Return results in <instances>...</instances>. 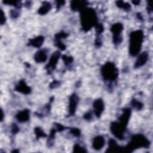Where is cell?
Returning <instances> with one entry per match:
<instances>
[{"label":"cell","mask_w":153,"mask_h":153,"mask_svg":"<svg viewBox=\"0 0 153 153\" xmlns=\"http://www.w3.org/2000/svg\"><path fill=\"white\" fill-rule=\"evenodd\" d=\"M78 97L76 94H72L69 98V114L70 115H73L76 111L77 105L78 103Z\"/></svg>","instance_id":"cell-8"},{"label":"cell","mask_w":153,"mask_h":153,"mask_svg":"<svg viewBox=\"0 0 153 153\" xmlns=\"http://www.w3.org/2000/svg\"><path fill=\"white\" fill-rule=\"evenodd\" d=\"M10 15L12 18H16L19 16V13H18V11L13 10L10 11Z\"/></svg>","instance_id":"cell-30"},{"label":"cell","mask_w":153,"mask_h":153,"mask_svg":"<svg viewBox=\"0 0 153 153\" xmlns=\"http://www.w3.org/2000/svg\"><path fill=\"white\" fill-rule=\"evenodd\" d=\"M3 116H4L3 111H2V110H1V121L3 120Z\"/></svg>","instance_id":"cell-34"},{"label":"cell","mask_w":153,"mask_h":153,"mask_svg":"<svg viewBox=\"0 0 153 153\" xmlns=\"http://www.w3.org/2000/svg\"><path fill=\"white\" fill-rule=\"evenodd\" d=\"M123 30V25L120 23H114L111 27V31L112 33L113 42L115 45L120 44L122 40L123 37L121 33Z\"/></svg>","instance_id":"cell-6"},{"label":"cell","mask_w":153,"mask_h":153,"mask_svg":"<svg viewBox=\"0 0 153 153\" xmlns=\"http://www.w3.org/2000/svg\"><path fill=\"white\" fill-rule=\"evenodd\" d=\"M15 90L25 94H28L31 91V88L26 84L25 80H20L15 87Z\"/></svg>","instance_id":"cell-10"},{"label":"cell","mask_w":153,"mask_h":153,"mask_svg":"<svg viewBox=\"0 0 153 153\" xmlns=\"http://www.w3.org/2000/svg\"><path fill=\"white\" fill-rule=\"evenodd\" d=\"M44 38L42 36H38L34 38H32L29 40L28 45L33 47L39 48L44 42Z\"/></svg>","instance_id":"cell-16"},{"label":"cell","mask_w":153,"mask_h":153,"mask_svg":"<svg viewBox=\"0 0 153 153\" xmlns=\"http://www.w3.org/2000/svg\"><path fill=\"white\" fill-rule=\"evenodd\" d=\"M74 152H85L87 150L85 149L83 147L81 146L78 144H75L74 146Z\"/></svg>","instance_id":"cell-24"},{"label":"cell","mask_w":153,"mask_h":153,"mask_svg":"<svg viewBox=\"0 0 153 153\" xmlns=\"http://www.w3.org/2000/svg\"><path fill=\"white\" fill-rule=\"evenodd\" d=\"M101 74L105 80L113 81L118 76V70L114 63L108 62L102 66Z\"/></svg>","instance_id":"cell-4"},{"label":"cell","mask_w":153,"mask_h":153,"mask_svg":"<svg viewBox=\"0 0 153 153\" xmlns=\"http://www.w3.org/2000/svg\"><path fill=\"white\" fill-rule=\"evenodd\" d=\"M59 84H60V83H59V81H53V82L50 84V86L51 88H55V87H57L58 85H59Z\"/></svg>","instance_id":"cell-33"},{"label":"cell","mask_w":153,"mask_h":153,"mask_svg":"<svg viewBox=\"0 0 153 153\" xmlns=\"http://www.w3.org/2000/svg\"><path fill=\"white\" fill-rule=\"evenodd\" d=\"M4 3L11 5H14L17 8H20L21 7V4L19 1H4Z\"/></svg>","instance_id":"cell-27"},{"label":"cell","mask_w":153,"mask_h":153,"mask_svg":"<svg viewBox=\"0 0 153 153\" xmlns=\"http://www.w3.org/2000/svg\"><path fill=\"white\" fill-rule=\"evenodd\" d=\"M122 148L120 146L116 141L113 139H110L108 143V148L106 152H121Z\"/></svg>","instance_id":"cell-14"},{"label":"cell","mask_w":153,"mask_h":153,"mask_svg":"<svg viewBox=\"0 0 153 153\" xmlns=\"http://www.w3.org/2000/svg\"><path fill=\"white\" fill-rule=\"evenodd\" d=\"M95 30H96V36H100V35L103 32V26L101 24V23H97L96 26H95Z\"/></svg>","instance_id":"cell-23"},{"label":"cell","mask_w":153,"mask_h":153,"mask_svg":"<svg viewBox=\"0 0 153 153\" xmlns=\"http://www.w3.org/2000/svg\"><path fill=\"white\" fill-rule=\"evenodd\" d=\"M68 36V34L63 32H61L60 33H57L55 35V40H61V39L65 38Z\"/></svg>","instance_id":"cell-26"},{"label":"cell","mask_w":153,"mask_h":153,"mask_svg":"<svg viewBox=\"0 0 153 153\" xmlns=\"http://www.w3.org/2000/svg\"><path fill=\"white\" fill-rule=\"evenodd\" d=\"M84 118L87 120H90L92 118V114L91 112H87V113H85L84 115Z\"/></svg>","instance_id":"cell-32"},{"label":"cell","mask_w":153,"mask_h":153,"mask_svg":"<svg viewBox=\"0 0 153 153\" xmlns=\"http://www.w3.org/2000/svg\"><path fill=\"white\" fill-rule=\"evenodd\" d=\"M1 24L2 25L5 23V20H6V18L5 16V14L3 12V11L2 10H1Z\"/></svg>","instance_id":"cell-31"},{"label":"cell","mask_w":153,"mask_h":153,"mask_svg":"<svg viewBox=\"0 0 153 153\" xmlns=\"http://www.w3.org/2000/svg\"><path fill=\"white\" fill-rule=\"evenodd\" d=\"M126 126V125L121 123L120 121H115L111 124L110 130L111 133L115 137L120 140H123L124 137V133Z\"/></svg>","instance_id":"cell-5"},{"label":"cell","mask_w":153,"mask_h":153,"mask_svg":"<svg viewBox=\"0 0 153 153\" xmlns=\"http://www.w3.org/2000/svg\"><path fill=\"white\" fill-rule=\"evenodd\" d=\"M148 59V53L146 52H143L138 56L134 64V68H138L142 66L146 63Z\"/></svg>","instance_id":"cell-13"},{"label":"cell","mask_w":153,"mask_h":153,"mask_svg":"<svg viewBox=\"0 0 153 153\" xmlns=\"http://www.w3.org/2000/svg\"><path fill=\"white\" fill-rule=\"evenodd\" d=\"M62 59H63L65 65H67V66L69 65L72 62V61H73V58L72 57L67 56L66 55H63L62 56Z\"/></svg>","instance_id":"cell-25"},{"label":"cell","mask_w":153,"mask_h":153,"mask_svg":"<svg viewBox=\"0 0 153 153\" xmlns=\"http://www.w3.org/2000/svg\"><path fill=\"white\" fill-rule=\"evenodd\" d=\"M81 24L82 29L87 32L97 24V17L95 10L90 8H85L81 11Z\"/></svg>","instance_id":"cell-1"},{"label":"cell","mask_w":153,"mask_h":153,"mask_svg":"<svg viewBox=\"0 0 153 153\" xmlns=\"http://www.w3.org/2000/svg\"><path fill=\"white\" fill-rule=\"evenodd\" d=\"M60 56V53L59 51H56L54 53L52 54L50 59L49 62L45 68L48 72H51L55 69Z\"/></svg>","instance_id":"cell-7"},{"label":"cell","mask_w":153,"mask_h":153,"mask_svg":"<svg viewBox=\"0 0 153 153\" xmlns=\"http://www.w3.org/2000/svg\"><path fill=\"white\" fill-rule=\"evenodd\" d=\"M116 4L120 8H122V9H124L125 10H127V11H128L130 10L131 8V6L130 5L128 4V3H127V2H124L123 1H118L116 2Z\"/></svg>","instance_id":"cell-20"},{"label":"cell","mask_w":153,"mask_h":153,"mask_svg":"<svg viewBox=\"0 0 153 153\" xmlns=\"http://www.w3.org/2000/svg\"><path fill=\"white\" fill-rule=\"evenodd\" d=\"M143 41V33L142 30H137L130 33L129 53L131 56H136L140 52Z\"/></svg>","instance_id":"cell-2"},{"label":"cell","mask_w":153,"mask_h":153,"mask_svg":"<svg viewBox=\"0 0 153 153\" xmlns=\"http://www.w3.org/2000/svg\"><path fill=\"white\" fill-rule=\"evenodd\" d=\"M19 131V127L16 124H13L12 126V128H11V132L13 134H16L17 133L18 131Z\"/></svg>","instance_id":"cell-29"},{"label":"cell","mask_w":153,"mask_h":153,"mask_svg":"<svg viewBox=\"0 0 153 153\" xmlns=\"http://www.w3.org/2000/svg\"><path fill=\"white\" fill-rule=\"evenodd\" d=\"M131 115V111L128 108H125L123 110V112L122 115L119 118V121L124 124L125 125H127L128 122L129 121V118Z\"/></svg>","instance_id":"cell-18"},{"label":"cell","mask_w":153,"mask_h":153,"mask_svg":"<svg viewBox=\"0 0 153 153\" xmlns=\"http://www.w3.org/2000/svg\"><path fill=\"white\" fill-rule=\"evenodd\" d=\"M149 140L145 136L141 134H137L131 137L128 144L124 148V151L128 152H131L137 148H147L149 147Z\"/></svg>","instance_id":"cell-3"},{"label":"cell","mask_w":153,"mask_h":153,"mask_svg":"<svg viewBox=\"0 0 153 153\" xmlns=\"http://www.w3.org/2000/svg\"><path fill=\"white\" fill-rule=\"evenodd\" d=\"M87 1H74L71 3V8L73 11H82L87 5Z\"/></svg>","instance_id":"cell-12"},{"label":"cell","mask_w":153,"mask_h":153,"mask_svg":"<svg viewBox=\"0 0 153 153\" xmlns=\"http://www.w3.org/2000/svg\"><path fill=\"white\" fill-rule=\"evenodd\" d=\"M133 3H134V4H139V1H133Z\"/></svg>","instance_id":"cell-35"},{"label":"cell","mask_w":153,"mask_h":153,"mask_svg":"<svg viewBox=\"0 0 153 153\" xmlns=\"http://www.w3.org/2000/svg\"><path fill=\"white\" fill-rule=\"evenodd\" d=\"M71 132L73 135H74L76 137H78L80 135V130L78 128H71Z\"/></svg>","instance_id":"cell-28"},{"label":"cell","mask_w":153,"mask_h":153,"mask_svg":"<svg viewBox=\"0 0 153 153\" xmlns=\"http://www.w3.org/2000/svg\"><path fill=\"white\" fill-rule=\"evenodd\" d=\"M104 103L101 99H98L94 100L93 103V108L95 115L99 118L104 110Z\"/></svg>","instance_id":"cell-9"},{"label":"cell","mask_w":153,"mask_h":153,"mask_svg":"<svg viewBox=\"0 0 153 153\" xmlns=\"http://www.w3.org/2000/svg\"><path fill=\"white\" fill-rule=\"evenodd\" d=\"M16 117L20 123L26 122L29 119V111L28 109L22 110L16 114Z\"/></svg>","instance_id":"cell-17"},{"label":"cell","mask_w":153,"mask_h":153,"mask_svg":"<svg viewBox=\"0 0 153 153\" xmlns=\"http://www.w3.org/2000/svg\"><path fill=\"white\" fill-rule=\"evenodd\" d=\"M51 5L48 2H44L42 5L38 10V13L41 15H44L47 13L51 9Z\"/></svg>","instance_id":"cell-19"},{"label":"cell","mask_w":153,"mask_h":153,"mask_svg":"<svg viewBox=\"0 0 153 153\" xmlns=\"http://www.w3.org/2000/svg\"><path fill=\"white\" fill-rule=\"evenodd\" d=\"M35 133L37 139H39L41 137H45L47 136L44 131L39 127H36L35 128Z\"/></svg>","instance_id":"cell-21"},{"label":"cell","mask_w":153,"mask_h":153,"mask_svg":"<svg viewBox=\"0 0 153 153\" xmlns=\"http://www.w3.org/2000/svg\"><path fill=\"white\" fill-rule=\"evenodd\" d=\"M131 105L134 108H135L137 110H140L143 107V104L140 102L135 99L131 101Z\"/></svg>","instance_id":"cell-22"},{"label":"cell","mask_w":153,"mask_h":153,"mask_svg":"<svg viewBox=\"0 0 153 153\" xmlns=\"http://www.w3.org/2000/svg\"><path fill=\"white\" fill-rule=\"evenodd\" d=\"M105 140L103 136H96L92 142V146L94 149L95 150H100L105 145Z\"/></svg>","instance_id":"cell-11"},{"label":"cell","mask_w":153,"mask_h":153,"mask_svg":"<svg viewBox=\"0 0 153 153\" xmlns=\"http://www.w3.org/2000/svg\"><path fill=\"white\" fill-rule=\"evenodd\" d=\"M37 63H42L46 61L47 59V54L45 50H40L38 51L33 57Z\"/></svg>","instance_id":"cell-15"}]
</instances>
